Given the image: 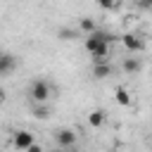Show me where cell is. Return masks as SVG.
Returning a JSON list of instances; mask_svg holds the SVG:
<instances>
[{
    "instance_id": "14",
    "label": "cell",
    "mask_w": 152,
    "mask_h": 152,
    "mask_svg": "<svg viewBox=\"0 0 152 152\" xmlns=\"http://www.w3.org/2000/svg\"><path fill=\"white\" fill-rule=\"evenodd\" d=\"M33 114H36V119H48V116H50V109H48L45 104H36Z\"/></svg>"
},
{
    "instance_id": "10",
    "label": "cell",
    "mask_w": 152,
    "mask_h": 152,
    "mask_svg": "<svg viewBox=\"0 0 152 152\" xmlns=\"http://www.w3.org/2000/svg\"><path fill=\"white\" fill-rule=\"evenodd\" d=\"M104 121H107V112L104 109H93L88 114V126H93V128H102Z\"/></svg>"
},
{
    "instance_id": "16",
    "label": "cell",
    "mask_w": 152,
    "mask_h": 152,
    "mask_svg": "<svg viewBox=\"0 0 152 152\" xmlns=\"http://www.w3.org/2000/svg\"><path fill=\"white\" fill-rule=\"evenodd\" d=\"M138 5H140L142 10H150V7H152V0H138Z\"/></svg>"
},
{
    "instance_id": "1",
    "label": "cell",
    "mask_w": 152,
    "mask_h": 152,
    "mask_svg": "<svg viewBox=\"0 0 152 152\" xmlns=\"http://www.w3.org/2000/svg\"><path fill=\"white\" fill-rule=\"evenodd\" d=\"M112 36L109 33H104V31H95V33H90V36H86V40H83V48H86V52L95 59V62H107V57H109V45H112Z\"/></svg>"
},
{
    "instance_id": "7",
    "label": "cell",
    "mask_w": 152,
    "mask_h": 152,
    "mask_svg": "<svg viewBox=\"0 0 152 152\" xmlns=\"http://www.w3.org/2000/svg\"><path fill=\"white\" fill-rule=\"evenodd\" d=\"M121 69H124L126 74H138V71L142 69V62H140V57L131 55V57H124V62H121Z\"/></svg>"
},
{
    "instance_id": "9",
    "label": "cell",
    "mask_w": 152,
    "mask_h": 152,
    "mask_svg": "<svg viewBox=\"0 0 152 152\" xmlns=\"http://www.w3.org/2000/svg\"><path fill=\"white\" fill-rule=\"evenodd\" d=\"M78 33H83V36H90V33H95L97 31V24H95V19L93 17H81L78 19V28H76Z\"/></svg>"
},
{
    "instance_id": "13",
    "label": "cell",
    "mask_w": 152,
    "mask_h": 152,
    "mask_svg": "<svg viewBox=\"0 0 152 152\" xmlns=\"http://www.w3.org/2000/svg\"><path fill=\"white\" fill-rule=\"evenodd\" d=\"M95 2L100 5V10H107V12H109V10H116V7H119V0H95Z\"/></svg>"
},
{
    "instance_id": "6",
    "label": "cell",
    "mask_w": 152,
    "mask_h": 152,
    "mask_svg": "<svg viewBox=\"0 0 152 152\" xmlns=\"http://www.w3.org/2000/svg\"><path fill=\"white\" fill-rule=\"evenodd\" d=\"M17 69V57L12 52H0V76H7Z\"/></svg>"
},
{
    "instance_id": "3",
    "label": "cell",
    "mask_w": 152,
    "mask_h": 152,
    "mask_svg": "<svg viewBox=\"0 0 152 152\" xmlns=\"http://www.w3.org/2000/svg\"><path fill=\"white\" fill-rule=\"evenodd\" d=\"M121 45H124L131 55H138V52L145 50V40H142L138 33H124V36H121Z\"/></svg>"
},
{
    "instance_id": "15",
    "label": "cell",
    "mask_w": 152,
    "mask_h": 152,
    "mask_svg": "<svg viewBox=\"0 0 152 152\" xmlns=\"http://www.w3.org/2000/svg\"><path fill=\"white\" fill-rule=\"evenodd\" d=\"M24 152H43V147H40L38 142H31V145H28V147H26Z\"/></svg>"
},
{
    "instance_id": "12",
    "label": "cell",
    "mask_w": 152,
    "mask_h": 152,
    "mask_svg": "<svg viewBox=\"0 0 152 152\" xmlns=\"http://www.w3.org/2000/svg\"><path fill=\"white\" fill-rule=\"evenodd\" d=\"M76 33H78L76 28H59V33H57V36H59L62 40H74V38H76Z\"/></svg>"
},
{
    "instance_id": "18",
    "label": "cell",
    "mask_w": 152,
    "mask_h": 152,
    "mask_svg": "<svg viewBox=\"0 0 152 152\" xmlns=\"http://www.w3.org/2000/svg\"><path fill=\"white\" fill-rule=\"evenodd\" d=\"M55 152H74V147H57Z\"/></svg>"
},
{
    "instance_id": "5",
    "label": "cell",
    "mask_w": 152,
    "mask_h": 152,
    "mask_svg": "<svg viewBox=\"0 0 152 152\" xmlns=\"http://www.w3.org/2000/svg\"><path fill=\"white\" fill-rule=\"evenodd\" d=\"M31 142H36V138H33L31 131H14V135H12V145H14L17 150H26Z\"/></svg>"
},
{
    "instance_id": "11",
    "label": "cell",
    "mask_w": 152,
    "mask_h": 152,
    "mask_svg": "<svg viewBox=\"0 0 152 152\" xmlns=\"http://www.w3.org/2000/svg\"><path fill=\"white\" fill-rule=\"evenodd\" d=\"M93 76L95 78H109L112 76V64L109 62H93Z\"/></svg>"
},
{
    "instance_id": "2",
    "label": "cell",
    "mask_w": 152,
    "mask_h": 152,
    "mask_svg": "<svg viewBox=\"0 0 152 152\" xmlns=\"http://www.w3.org/2000/svg\"><path fill=\"white\" fill-rule=\"evenodd\" d=\"M31 100L36 102V104H45L48 100H50V95H52V86L45 81V78H36L33 83H31Z\"/></svg>"
},
{
    "instance_id": "8",
    "label": "cell",
    "mask_w": 152,
    "mask_h": 152,
    "mask_svg": "<svg viewBox=\"0 0 152 152\" xmlns=\"http://www.w3.org/2000/svg\"><path fill=\"white\" fill-rule=\"evenodd\" d=\"M114 100H116L119 107H131V104H133V97H131V93H128L124 86H116V88H114Z\"/></svg>"
},
{
    "instance_id": "4",
    "label": "cell",
    "mask_w": 152,
    "mask_h": 152,
    "mask_svg": "<svg viewBox=\"0 0 152 152\" xmlns=\"http://www.w3.org/2000/svg\"><path fill=\"white\" fill-rule=\"evenodd\" d=\"M55 142H57V147H74L76 145V131H71V128L55 131Z\"/></svg>"
},
{
    "instance_id": "17",
    "label": "cell",
    "mask_w": 152,
    "mask_h": 152,
    "mask_svg": "<svg viewBox=\"0 0 152 152\" xmlns=\"http://www.w3.org/2000/svg\"><path fill=\"white\" fill-rule=\"evenodd\" d=\"M5 100H7V90H5V88H2V86H0V104H2V102H5Z\"/></svg>"
}]
</instances>
